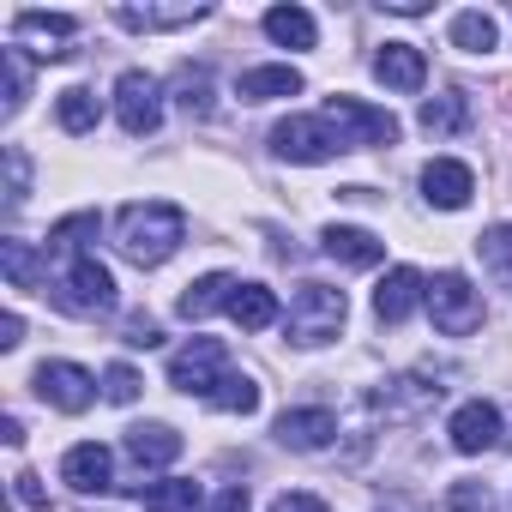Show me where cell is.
<instances>
[{"label":"cell","instance_id":"6da1fadb","mask_svg":"<svg viewBox=\"0 0 512 512\" xmlns=\"http://www.w3.org/2000/svg\"><path fill=\"white\" fill-rule=\"evenodd\" d=\"M187 241V217H181V205H169V199H133V205H121V217H115V247L127 253L133 266H163L169 253Z\"/></svg>","mask_w":512,"mask_h":512},{"label":"cell","instance_id":"7a4b0ae2","mask_svg":"<svg viewBox=\"0 0 512 512\" xmlns=\"http://www.w3.org/2000/svg\"><path fill=\"white\" fill-rule=\"evenodd\" d=\"M344 320H350V302H344V290H332V284H302V290L290 296L284 332H290V344H302V350H320V344H332V338L344 332Z\"/></svg>","mask_w":512,"mask_h":512},{"label":"cell","instance_id":"3957f363","mask_svg":"<svg viewBox=\"0 0 512 512\" xmlns=\"http://www.w3.org/2000/svg\"><path fill=\"white\" fill-rule=\"evenodd\" d=\"M55 308H67L79 320H97V314L115 308V278H109V266L97 260V253H73V266L55 284Z\"/></svg>","mask_w":512,"mask_h":512},{"label":"cell","instance_id":"277c9868","mask_svg":"<svg viewBox=\"0 0 512 512\" xmlns=\"http://www.w3.org/2000/svg\"><path fill=\"white\" fill-rule=\"evenodd\" d=\"M272 151H278L284 163H332V157L350 151V145H344V133H338L326 115H290V121L272 127Z\"/></svg>","mask_w":512,"mask_h":512},{"label":"cell","instance_id":"5b68a950","mask_svg":"<svg viewBox=\"0 0 512 512\" xmlns=\"http://www.w3.org/2000/svg\"><path fill=\"white\" fill-rule=\"evenodd\" d=\"M428 314H434V332H446V338H470L476 326H482V296L470 290V278L464 272H440L434 284H428Z\"/></svg>","mask_w":512,"mask_h":512},{"label":"cell","instance_id":"8992f818","mask_svg":"<svg viewBox=\"0 0 512 512\" xmlns=\"http://www.w3.org/2000/svg\"><path fill=\"white\" fill-rule=\"evenodd\" d=\"M223 374H229V350H223L217 338H187V344L169 356V386L187 392V398H211Z\"/></svg>","mask_w":512,"mask_h":512},{"label":"cell","instance_id":"52a82bcc","mask_svg":"<svg viewBox=\"0 0 512 512\" xmlns=\"http://www.w3.org/2000/svg\"><path fill=\"white\" fill-rule=\"evenodd\" d=\"M320 115L344 133V145H350V151H362V145H392V139H398V121H392L386 109L362 103V97H326V109H320Z\"/></svg>","mask_w":512,"mask_h":512},{"label":"cell","instance_id":"ba28073f","mask_svg":"<svg viewBox=\"0 0 512 512\" xmlns=\"http://www.w3.org/2000/svg\"><path fill=\"white\" fill-rule=\"evenodd\" d=\"M115 121L133 133V139H145V133H157L163 127V85L151 79V73H121L115 79Z\"/></svg>","mask_w":512,"mask_h":512},{"label":"cell","instance_id":"9c48e42d","mask_svg":"<svg viewBox=\"0 0 512 512\" xmlns=\"http://www.w3.org/2000/svg\"><path fill=\"white\" fill-rule=\"evenodd\" d=\"M31 392H37L43 404H55V410L79 416V410H91V398H97V380H91L79 362H43V368L31 374Z\"/></svg>","mask_w":512,"mask_h":512},{"label":"cell","instance_id":"30bf717a","mask_svg":"<svg viewBox=\"0 0 512 512\" xmlns=\"http://www.w3.org/2000/svg\"><path fill=\"white\" fill-rule=\"evenodd\" d=\"M79 37V19H67V13H37V7H25L19 19H13V43H37V55L43 61H67L73 43Z\"/></svg>","mask_w":512,"mask_h":512},{"label":"cell","instance_id":"8fae6325","mask_svg":"<svg viewBox=\"0 0 512 512\" xmlns=\"http://www.w3.org/2000/svg\"><path fill=\"white\" fill-rule=\"evenodd\" d=\"M61 482H67L73 494H109V488H115V452L97 446V440L67 446V458H61Z\"/></svg>","mask_w":512,"mask_h":512},{"label":"cell","instance_id":"7c38bea8","mask_svg":"<svg viewBox=\"0 0 512 512\" xmlns=\"http://www.w3.org/2000/svg\"><path fill=\"white\" fill-rule=\"evenodd\" d=\"M320 247H326V260H338L350 272H368V266L386 260V241L374 229H356V223H326L320 229Z\"/></svg>","mask_w":512,"mask_h":512},{"label":"cell","instance_id":"4fadbf2b","mask_svg":"<svg viewBox=\"0 0 512 512\" xmlns=\"http://www.w3.org/2000/svg\"><path fill=\"white\" fill-rule=\"evenodd\" d=\"M470 193H476L470 163H458V157H434V163L422 169V199H428L434 211H464Z\"/></svg>","mask_w":512,"mask_h":512},{"label":"cell","instance_id":"5bb4252c","mask_svg":"<svg viewBox=\"0 0 512 512\" xmlns=\"http://www.w3.org/2000/svg\"><path fill=\"white\" fill-rule=\"evenodd\" d=\"M416 302H428V284H422L416 266H392V272L380 278V290H374V314H380V326H404V320L416 314Z\"/></svg>","mask_w":512,"mask_h":512},{"label":"cell","instance_id":"9a60e30c","mask_svg":"<svg viewBox=\"0 0 512 512\" xmlns=\"http://www.w3.org/2000/svg\"><path fill=\"white\" fill-rule=\"evenodd\" d=\"M272 434H278V446H290V452H326V446L338 440V416L320 410V404H308V410H284Z\"/></svg>","mask_w":512,"mask_h":512},{"label":"cell","instance_id":"2e32d148","mask_svg":"<svg viewBox=\"0 0 512 512\" xmlns=\"http://www.w3.org/2000/svg\"><path fill=\"white\" fill-rule=\"evenodd\" d=\"M446 434H452V446H458L464 458H476V452L500 446V410H494L488 398H470V404H458V410H452Z\"/></svg>","mask_w":512,"mask_h":512},{"label":"cell","instance_id":"e0dca14e","mask_svg":"<svg viewBox=\"0 0 512 512\" xmlns=\"http://www.w3.org/2000/svg\"><path fill=\"white\" fill-rule=\"evenodd\" d=\"M374 79H380L386 91H422L428 61H422V49H416V43H386V49L374 55Z\"/></svg>","mask_w":512,"mask_h":512},{"label":"cell","instance_id":"ac0fdd59","mask_svg":"<svg viewBox=\"0 0 512 512\" xmlns=\"http://www.w3.org/2000/svg\"><path fill=\"white\" fill-rule=\"evenodd\" d=\"M127 458L139 470H163V464L181 458V434L169 422H139V428H127Z\"/></svg>","mask_w":512,"mask_h":512},{"label":"cell","instance_id":"d6986e66","mask_svg":"<svg viewBox=\"0 0 512 512\" xmlns=\"http://www.w3.org/2000/svg\"><path fill=\"white\" fill-rule=\"evenodd\" d=\"M199 19H211L205 0H181V7H115V25H127V31H181Z\"/></svg>","mask_w":512,"mask_h":512},{"label":"cell","instance_id":"ffe728a7","mask_svg":"<svg viewBox=\"0 0 512 512\" xmlns=\"http://www.w3.org/2000/svg\"><path fill=\"white\" fill-rule=\"evenodd\" d=\"M235 97H241V103H272V97H302V73H296L290 61H278V67H247V73L235 79Z\"/></svg>","mask_w":512,"mask_h":512},{"label":"cell","instance_id":"44dd1931","mask_svg":"<svg viewBox=\"0 0 512 512\" xmlns=\"http://www.w3.org/2000/svg\"><path fill=\"white\" fill-rule=\"evenodd\" d=\"M235 284H241V278H229V272H205V278H193V284L181 290V302H175V314L199 326L205 314H217V308H229V296H235Z\"/></svg>","mask_w":512,"mask_h":512},{"label":"cell","instance_id":"7402d4cb","mask_svg":"<svg viewBox=\"0 0 512 512\" xmlns=\"http://www.w3.org/2000/svg\"><path fill=\"white\" fill-rule=\"evenodd\" d=\"M241 332H266V326H278V296L266 290V284H235V296H229V308H223Z\"/></svg>","mask_w":512,"mask_h":512},{"label":"cell","instance_id":"603a6c76","mask_svg":"<svg viewBox=\"0 0 512 512\" xmlns=\"http://www.w3.org/2000/svg\"><path fill=\"white\" fill-rule=\"evenodd\" d=\"M266 37H272V43H284V49H314L320 25H314V13H308V7H272V13H266Z\"/></svg>","mask_w":512,"mask_h":512},{"label":"cell","instance_id":"cb8c5ba5","mask_svg":"<svg viewBox=\"0 0 512 512\" xmlns=\"http://www.w3.org/2000/svg\"><path fill=\"white\" fill-rule=\"evenodd\" d=\"M464 121H470V97H464V91H440V97L422 103V133H434V139L458 133Z\"/></svg>","mask_w":512,"mask_h":512},{"label":"cell","instance_id":"d4e9b609","mask_svg":"<svg viewBox=\"0 0 512 512\" xmlns=\"http://www.w3.org/2000/svg\"><path fill=\"white\" fill-rule=\"evenodd\" d=\"M0 266H7V284L13 290H37L43 284V260L31 241H0Z\"/></svg>","mask_w":512,"mask_h":512},{"label":"cell","instance_id":"484cf974","mask_svg":"<svg viewBox=\"0 0 512 512\" xmlns=\"http://www.w3.org/2000/svg\"><path fill=\"white\" fill-rule=\"evenodd\" d=\"M500 43V25L488 19V13H458L452 19V49H464V55H488Z\"/></svg>","mask_w":512,"mask_h":512},{"label":"cell","instance_id":"4316f807","mask_svg":"<svg viewBox=\"0 0 512 512\" xmlns=\"http://www.w3.org/2000/svg\"><path fill=\"white\" fill-rule=\"evenodd\" d=\"M205 404H211V410H229V416H253V410H260V386H253L247 374H223Z\"/></svg>","mask_w":512,"mask_h":512},{"label":"cell","instance_id":"83f0119b","mask_svg":"<svg viewBox=\"0 0 512 512\" xmlns=\"http://www.w3.org/2000/svg\"><path fill=\"white\" fill-rule=\"evenodd\" d=\"M55 115H61V127H67V133H91L103 109H97V91L67 85V91H61V103H55Z\"/></svg>","mask_w":512,"mask_h":512},{"label":"cell","instance_id":"f1b7e54d","mask_svg":"<svg viewBox=\"0 0 512 512\" xmlns=\"http://www.w3.org/2000/svg\"><path fill=\"white\" fill-rule=\"evenodd\" d=\"M193 506H199V482H187V476H169V482L145 488V512H193Z\"/></svg>","mask_w":512,"mask_h":512},{"label":"cell","instance_id":"f546056e","mask_svg":"<svg viewBox=\"0 0 512 512\" xmlns=\"http://www.w3.org/2000/svg\"><path fill=\"white\" fill-rule=\"evenodd\" d=\"M476 253H482V266H488L500 284H512V223L482 229V235H476Z\"/></svg>","mask_w":512,"mask_h":512},{"label":"cell","instance_id":"4dcf8cb0","mask_svg":"<svg viewBox=\"0 0 512 512\" xmlns=\"http://www.w3.org/2000/svg\"><path fill=\"white\" fill-rule=\"evenodd\" d=\"M175 103L187 115H211V73L205 67H181L175 73Z\"/></svg>","mask_w":512,"mask_h":512},{"label":"cell","instance_id":"1f68e13d","mask_svg":"<svg viewBox=\"0 0 512 512\" xmlns=\"http://www.w3.org/2000/svg\"><path fill=\"white\" fill-rule=\"evenodd\" d=\"M446 506H452V512H500V500H494L488 482H452V488H446Z\"/></svg>","mask_w":512,"mask_h":512},{"label":"cell","instance_id":"d6a6232c","mask_svg":"<svg viewBox=\"0 0 512 512\" xmlns=\"http://www.w3.org/2000/svg\"><path fill=\"white\" fill-rule=\"evenodd\" d=\"M0 79H7V115H19L25 109V55H19V43L0 49Z\"/></svg>","mask_w":512,"mask_h":512},{"label":"cell","instance_id":"836d02e7","mask_svg":"<svg viewBox=\"0 0 512 512\" xmlns=\"http://www.w3.org/2000/svg\"><path fill=\"white\" fill-rule=\"evenodd\" d=\"M0 157H7V205L19 211V205H25V193H31V157H25L19 145H7Z\"/></svg>","mask_w":512,"mask_h":512},{"label":"cell","instance_id":"e575fe53","mask_svg":"<svg viewBox=\"0 0 512 512\" xmlns=\"http://www.w3.org/2000/svg\"><path fill=\"white\" fill-rule=\"evenodd\" d=\"M85 235H97V211H79V217H61L55 223V235H49V247H85Z\"/></svg>","mask_w":512,"mask_h":512},{"label":"cell","instance_id":"d590c367","mask_svg":"<svg viewBox=\"0 0 512 512\" xmlns=\"http://www.w3.org/2000/svg\"><path fill=\"white\" fill-rule=\"evenodd\" d=\"M103 398H109V404H133V398H139V374H133L127 362H115V368L103 374Z\"/></svg>","mask_w":512,"mask_h":512},{"label":"cell","instance_id":"8d00e7d4","mask_svg":"<svg viewBox=\"0 0 512 512\" xmlns=\"http://www.w3.org/2000/svg\"><path fill=\"white\" fill-rule=\"evenodd\" d=\"M127 344H133V350H157V344H163L157 320H151V314H133V320H127Z\"/></svg>","mask_w":512,"mask_h":512},{"label":"cell","instance_id":"74e56055","mask_svg":"<svg viewBox=\"0 0 512 512\" xmlns=\"http://www.w3.org/2000/svg\"><path fill=\"white\" fill-rule=\"evenodd\" d=\"M13 494H19V506H49V494H43L37 470H19V476H13Z\"/></svg>","mask_w":512,"mask_h":512},{"label":"cell","instance_id":"f35d334b","mask_svg":"<svg viewBox=\"0 0 512 512\" xmlns=\"http://www.w3.org/2000/svg\"><path fill=\"white\" fill-rule=\"evenodd\" d=\"M205 512H247V488H241V482H229V488H217V494L205 500Z\"/></svg>","mask_w":512,"mask_h":512},{"label":"cell","instance_id":"ab89813d","mask_svg":"<svg viewBox=\"0 0 512 512\" xmlns=\"http://www.w3.org/2000/svg\"><path fill=\"white\" fill-rule=\"evenodd\" d=\"M272 512H326V500H320V494L290 488V494H278V500H272Z\"/></svg>","mask_w":512,"mask_h":512},{"label":"cell","instance_id":"60d3db41","mask_svg":"<svg viewBox=\"0 0 512 512\" xmlns=\"http://www.w3.org/2000/svg\"><path fill=\"white\" fill-rule=\"evenodd\" d=\"M19 344H25V320L7 314V320H0V350H19Z\"/></svg>","mask_w":512,"mask_h":512},{"label":"cell","instance_id":"b9f144b4","mask_svg":"<svg viewBox=\"0 0 512 512\" xmlns=\"http://www.w3.org/2000/svg\"><path fill=\"white\" fill-rule=\"evenodd\" d=\"M386 13H398V19H416V13H428V0H386Z\"/></svg>","mask_w":512,"mask_h":512},{"label":"cell","instance_id":"7bdbcfd3","mask_svg":"<svg viewBox=\"0 0 512 512\" xmlns=\"http://www.w3.org/2000/svg\"><path fill=\"white\" fill-rule=\"evenodd\" d=\"M0 440H7V446H25V422L7 416V422H0Z\"/></svg>","mask_w":512,"mask_h":512}]
</instances>
